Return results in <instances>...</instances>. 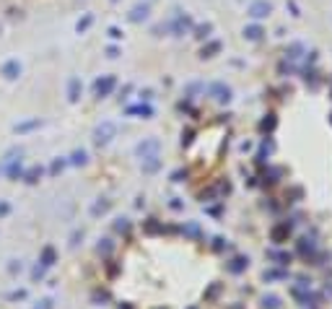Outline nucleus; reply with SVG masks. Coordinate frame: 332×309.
<instances>
[{"label":"nucleus","instance_id":"nucleus-1","mask_svg":"<svg viewBox=\"0 0 332 309\" xmlns=\"http://www.w3.org/2000/svg\"><path fill=\"white\" fill-rule=\"evenodd\" d=\"M262 309H280V299H278L275 294L262 296Z\"/></svg>","mask_w":332,"mask_h":309},{"label":"nucleus","instance_id":"nucleus-2","mask_svg":"<svg viewBox=\"0 0 332 309\" xmlns=\"http://www.w3.org/2000/svg\"><path fill=\"white\" fill-rule=\"evenodd\" d=\"M249 265V260H244V257H236L234 262H231V270H234V273H241V270Z\"/></svg>","mask_w":332,"mask_h":309},{"label":"nucleus","instance_id":"nucleus-3","mask_svg":"<svg viewBox=\"0 0 332 309\" xmlns=\"http://www.w3.org/2000/svg\"><path fill=\"white\" fill-rule=\"evenodd\" d=\"M265 278H285L283 270H270V273H265Z\"/></svg>","mask_w":332,"mask_h":309}]
</instances>
